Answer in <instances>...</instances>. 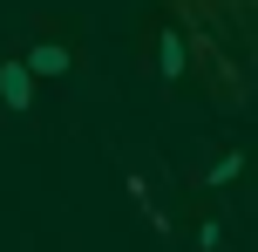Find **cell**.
I'll return each mask as SVG.
<instances>
[{
	"mask_svg": "<svg viewBox=\"0 0 258 252\" xmlns=\"http://www.w3.org/2000/svg\"><path fill=\"white\" fill-rule=\"evenodd\" d=\"M75 55H82L75 34H61L54 21H34V34L14 48V62L27 68V82H68L75 75Z\"/></svg>",
	"mask_w": 258,
	"mask_h": 252,
	"instance_id": "1",
	"label": "cell"
},
{
	"mask_svg": "<svg viewBox=\"0 0 258 252\" xmlns=\"http://www.w3.org/2000/svg\"><path fill=\"white\" fill-rule=\"evenodd\" d=\"M143 41H150V68L163 82H183V75H190V41L177 34V21H150Z\"/></svg>",
	"mask_w": 258,
	"mask_h": 252,
	"instance_id": "2",
	"label": "cell"
},
{
	"mask_svg": "<svg viewBox=\"0 0 258 252\" xmlns=\"http://www.w3.org/2000/svg\"><path fill=\"white\" fill-rule=\"evenodd\" d=\"M245 171H251L245 150H218V157H204V171H190V184L197 191H224V184H238Z\"/></svg>",
	"mask_w": 258,
	"mask_h": 252,
	"instance_id": "3",
	"label": "cell"
},
{
	"mask_svg": "<svg viewBox=\"0 0 258 252\" xmlns=\"http://www.w3.org/2000/svg\"><path fill=\"white\" fill-rule=\"evenodd\" d=\"M0 103H7L14 116H34V82H27V68L14 62V55L0 62Z\"/></svg>",
	"mask_w": 258,
	"mask_h": 252,
	"instance_id": "4",
	"label": "cell"
},
{
	"mask_svg": "<svg viewBox=\"0 0 258 252\" xmlns=\"http://www.w3.org/2000/svg\"><path fill=\"white\" fill-rule=\"evenodd\" d=\"M190 218H197V252H218V245H224L218 218H211V212H190Z\"/></svg>",
	"mask_w": 258,
	"mask_h": 252,
	"instance_id": "5",
	"label": "cell"
}]
</instances>
